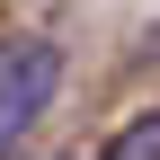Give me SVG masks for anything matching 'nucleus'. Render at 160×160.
I'll return each instance as SVG.
<instances>
[{"instance_id": "1", "label": "nucleus", "mask_w": 160, "mask_h": 160, "mask_svg": "<svg viewBox=\"0 0 160 160\" xmlns=\"http://www.w3.org/2000/svg\"><path fill=\"white\" fill-rule=\"evenodd\" d=\"M53 89H62V45H45V36L0 45V160L36 133V116L53 107Z\"/></svg>"}, {"instance_id": "2", "label": "nucleus", "mask_w": 160, "mask_h": 160, "mask_svg": "<svg viewBox=\"0 0 160 160\" xmlns=\"http://www.w3.org/2000/svg\"><path fill=\"white\" fill-rule=\"evenodd\" d=\"M98 160H160V107H142V116H125V125L98 142Z\"/></svg>"}]
</instances>
